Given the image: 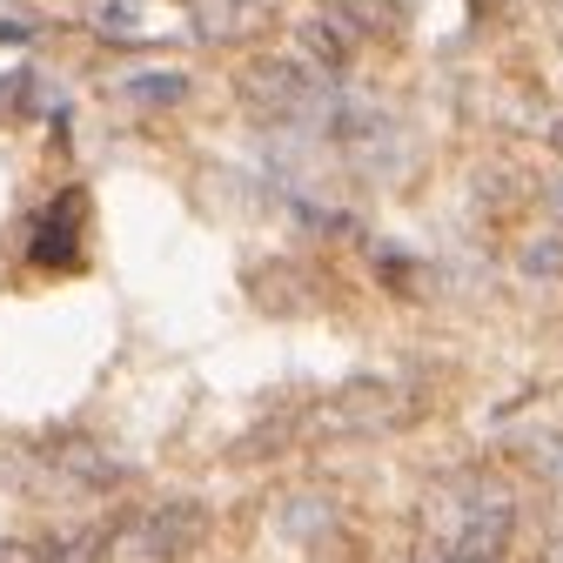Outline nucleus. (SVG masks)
<instances>
[{
    "label": "nucleus",
    "instance_id": "1",
    "mask_svg": "<svg viewBox=\"0 0 563 563\" xmlns=\"http://www.w3.org/2000/svg\"><path fill=\"white\" fill-rule=\"evenodd\" d=\"M422 409V396L396 376H356V383H342L335 396H322L309 409V422L322 437H389L402 430V422Z\"/></svg>",
    "mask_w": 563,
    "mask_h": 563
},
{
    "label": "nucleus",
    "instance_id": "2",
    "mask_svg": "<svg viewBox=\"0 0 563 563\" xmlns=\"http://www.w3.org/2000/svg\"><path fill=\"white\" fill-rule=\"evenodd\" d=\"M201 530H208V517L195 504H162V510H148L134 523V550L141 556H181V550L201 543Z\"/></svg>",
    "mask_w": 563,
    "mask_h": 563
},
{
    "label": "nucleus",
    "instance_id": "3",
    "mask_svg": "<svg viewBox=\"0 0 563 563\" xmlns=\"http://www.w3.org/2000/svg\"><path fill=\"white\" fill-rule=\"evenodd\" d=\"M262 21H268L262 0H201V34L216 41H249Z\"/></svg>",
    "mask_w": 563,
    "mask_h": 563
},
{
    "label": "nucleus",
    "instance_id": "4",
    "mask_svg": "<svg viewBox=\"0 0 563 563\" xmlns=\"http://www.w3.org/2000/svg\"><path fill=\"white\" fill-rule=\"evenodd\" d=\"M108 556V530H54L34 543V563H101Z\"/></svg>",
    "mask_w": 563,
    "mask_h": 563
},
{
    "label": "nucleus",
    "instance_id": "5",
    "mask_svg": "<svg viewBox=\"0 0 563 563\" xmlns=\"http://www.w3.org/2000/svg\"><path fill=\"white\" fill-rule=\"evenodd\" d=\"M322 14L329 21H342V27H356V34H389L396 21H402V0H322Z\"/></svg>",
    "mask_w": 563,
    "mask_h": 563
},
{
    "label": "nucleus",
    "instance_id": "6",
    "mask_svg": "<svg viewBox=\"0 0 563 563\" xmlns=\"http://www.w3.org/2000/svg\"><path fill=\"white\" fill-rule=\"evenodd\" d=\"M121 95H128V101H141V108H162V101H181V95H188V81H181V75H141V81H128Z\"/></svg>",
    "mask_w": 563,
    "mask_h": 563
},
{
    "label": "nucleus",
    "instance_id": "7",
    "mask_svg": "<svg viewBox=\"0 0 563 563\" xmlns=\"http://www.w3.org/2000/svg\"><path fill=\"white\" fill-rule=\"evenodd\" d=\"M108 34H134L141 27V0H101V14H95Z\"/></svg>",
    "mask_w": 563,
    "mask_h": 563
},
{
    "label": "nucleus",
    "instance_id": "8",
    "mask_svg": "<svg viewBox=\"0 0 563 563\" xmlns=\"http://www.w3.org/2000/svg\"><path fill=\"white\" fill-rule=\"evenodd\" d=\"M556 262H563V242H530L523 249V268L530 275H556Z\"/></svg>",
    "mask_w": 563,
    "mask_h": 563
},
{
    "label": "nucleus",
    "instance_id": "9",
    "mask_svg": "<svg viewBox=\"0 0 563 563\" xmlns=\"http://www.w3.org/2000/svg\"><path fill=\"white\" fill-rule=\"evenodd\" d=\"M0 563H34V543H8V537H0Z\"/></svg>",
    "mask_w": 563,
    "mask_h": 563
}]
</instances>
